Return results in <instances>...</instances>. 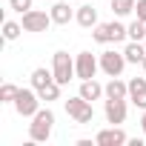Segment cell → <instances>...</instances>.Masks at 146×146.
Masks as SVG:
<instances>
[{"label": "cell", "instance_id": "obj_20", "mask_svg": "<svg viewBox=\"0 0 146 146\" xmlns=\"http://www.w3.org/2000/svg\"><path fill=\"white\" fill-rule=\"evenodd\" d=\"M17 86L15 83H3V86H0V100H3V103H15V98H17Z\"/></svg>", "mask_w": 146, "mask_h": 146}, {"label": "cell", "instance_id": "obj_13", "mask_svg": "<svg viewBox=\"0 0 146 146\" xmlns=\"http://www.w3.org/2000/svg\"><path fill=\"white\" fill-rule=\"evenodd\" d=\"M78 23H80L83 29H95V26H98V12H95L89 3L80 6V9H78Z\"/></svg>", "mask_w": 146, "mask_h": 146}, {"label": "cell", "instance_id": "obj_8", "mask_svg": "<svg viewBox=\"0 0 146 146\" xmlns=\"http://www.w3.org/2000/svg\"><path fill=\"white\" fill-rule=\"evenodd\" d=\"M52 23H54V20H52V15L37 12V9H29V12L23 15V29H26V32H46Z\"/></svg>", "mask_w": 146, "mask_h": 146}, {"label": "cell", "instance_id": "obj_2", "mask_svg": "<svg viewBox=\"0 0 146 146\" xmlns=\"http://www.w3.org/2000/svg\"><path fill=\"white\" fill-rule=\"evenodd\" d=\"M92 37H95L98 43H117V40L129 37V26H123V23H117V20H112V23H98L95 32H92Z\"/></svg>", "mask_w": 146, "mask_h": 146}, {"label": "cell", "instance_id": "obj_22", "mask_svg": "<svg viewBox=\"0 0 146 146\" xmlns=\"http://www.w3.org/2000/svg\"><path fill=\"white\" fill-rule=\"evenodd\" d=\"M137 92H146V80H143V78H132V80H129V98L137 95Z\"/></svg>", "mask_w": 146, "mask_h": 146}, {"label": "cell", "instance_id": "obj_14", "mask_svg": "<svg viewBox=\"0 0 146 146\" xmlns=\"http://www.w3.org/2000/svg\"><path fill=\"white\" fill-rule=\"evenodd\" d=\"M80 95H83L86 100H98L100 95H106V89H103V86L92 78V80H83V83H80Z\"/></svg>", "mask_w": 146, "mask_h": 146}, {"label": "cell", "instance_id": "obj_5", "mask_svg": "<svg viewBox=\"0 0 146 146\" xmlns=\"http://www.w3.org/2000/svg\"><path fill=\"white\" fill-rule=\"evenodd\" d=\"M52 72H54V80L60 86H66L75 75V60L69 57V52H54V63H52Z\"/></svg>", "mask_w": 146, "mask_h": 146}, {"label": "cell", "instance_id": "obj_9", "mask_svg": "<svg viewBox=\"0 0 146 146\" xmlns=\"http://www.w3.org/2000/svg\"><path fill=\"white\" fill-rule=\"evenodd\" d=\"M95 143H98V146H120V143H129V137H126V132H123V129L112 126V129H103V132H98Z\"/></svg>", "mask_w": 146, "mask_h": 146}, {"label": "cell", "instance_id": "obj_21", "mask_svg": "<svg viewBox=\"0 0 146 146\" xmlns=\"http://www.w3.org/2000/svg\"><path fill=\"white\" fill-rule=\"evenodd\" d=\"M129 37H132V40H143V37H146V23H143V20L129 23Z\"/></svg>", "mask_w": 146, "mask_h": 146}, {"label": "cell", "instance_id": "obj_11", "mask_svg": "<svg viewBox=\"0 0 146 146\" xmlns=\"http://www.w3.org/2000/svg\"><path fill=\"white\" fill-rule=\"evenodd\" d=\"M103 89H106V98H115V100H126V95H129V83H123L117 78H112Z\"/></svg>", "mask_w": 146, "mask_h": 146}, {"label": "cell", "instance_id": "obj_23", "mask_svg": "<svg viewBox=\"0 0 146 146\" xmlns=\"http://www.w3.org/2000/svg\"><path fill=\"white\" fill-rule=\"evenodd\" d=\"M9 6H12L15 12H20V15H26V12L32 9V0H9Z\"/></svg>", "mask_w": 146, "mask_h": 146}, {"label": "cell", "instance_id": "obj_4", "mask_svg": "<svg viewBox=\"0 0 146 146\" xmlns=\"http://www.w3.org/2000/svg\"><path fill=\"white\" fill-rule=\"evenodd\" d=\"M15 109H17L20 117H35L37 109H40V95H37V89H35V86H32V89H20L17 98H15Z\"/></svg>", "mask_w": 146, "mask_h": 146}, {"label": "cell", "instance_id": "obj_28", "mask_svg": "<svg viewBox=\"0 0 146 146\" xmlns=\"http://www.w3.org/2000/svg\"><path fill=\"white\" fill-rule=\"evenodd\" d=\"M143 46H146V37H143Z\"/></svg>", "mask_w": 146, "mask_h": 146}, {"label": "cell", "instance_id": "obj_7", "mask_svg": "<svg viewBox=\"0 0 146 146\" xmlns=\"http://www.w3.org/2000/svg\"><path fill=\"white\" fill-rule=\"evenodd\" d=\"M126 63H129V60H126L123 52H100V69L106 72L109 78H117Z\"/></svg>", "mask_w": 146, "mask_h": 146}, {"label": "cell", "instance_id": "obj_6", "mask_svg": "<svg viewBox=\"0 0 146 146\" xmlns=\"http://www.w3.org/2000/svg\"><path fill=\"white\" fill-rule=\"evenodd\" d=\"M98 66H100V60H95L92 52H80V54L75 57V75H78L80 80H92L95 72H98Z\"/></svg>", "mask_w": 146, "mask_h": 146}, {"label": "cell", "instance_id": "obj_16", "mask_svg": "<svg viewBox=\"0 0 146 146\" xmlns=\"http://www.w3.org/2000/svg\"><path fill=\"white\" fill-rule=\"evenodd\" d=\"M52 80H54V72H49V69H43V66L32 72V86H35V89H43V86L52 83Z\"/></svg>", "mask_w": 146, "mask_h": 146}, {"label": "cell", "instance_id": "obj_25", "mask_svg": "<svg viewBox=\"0 0 146 146\" xmlns=\"http://www.w3.org/2000/svg\"><path fill=\"white\" fill-rule=\"evenodd\" d=\"M132 103H135L137 109H146V92H137V95H132Z\"/></svg>", "mask_w": 146, "mask_h": 146}, {"label": "cell", "instance_id": "obj_26", "mask_svg": "<svg viewBox=\"0 0 146 146\" xmlns=\"http://www.w3.org/2000/svg\"><path fill=\"white\" fill-rule=\"evenodd\" d=\"M140 126H143V135H146V109H143V117H140Z\"/></svg>", "mask_w": 146, "mask_h": 146}, {"label": "cell", "instance_id": "obj_19", "mask_svg": "<svg viewBox=\"0 0 146 146\" xmlns=\"http://www.w3.org/2000/svg\"><path fill=\"white\" fill-rule=\"evenodd\" d=\"M20 32H23V23H15V20H6L3 23V37L6 40H17Z\"/></svg>", "mask_w": 146, "mask_h": 146}, {"label": "cell", "instance_id": "obj_18", "mask_svg": "<svg viewBox=\"0 0 146 146\" xmlns=\"http://www.w3.org/2000/svg\"><path fill=\"white\" fill-rule=\"evenodd\" d=\"M135 3L137 0H112V12L117 17H126L129 12H135Z\"/></svg>", "mask_w": 146, "mask_h": 146}, {"label": "cell", "instance_id": "obj_1", "mask_svg": "<svg viewBox=\"0 0 146 146\" xmlns=\"http://www.w3.org/2000/svg\"><path fill=\"white\" fill-rule=\"evenodd\" d=\"M52 126H54V112L52 109H37V115L32 117V126H29V137L35 143H43V140H49Z\"/></svg>", "mask_w": 146, "mask_h": 146}, {"label": "cell", "instance_id": "obj_12", "mask_svg": "<svg viewBox=\"0 0 146 146\" xmlns=\"http://www.w3.org/2000/svg\"><path fill=\"white\" fill-rule=\"evenodd\" d=\"M123 54H126L129 63H143V57H146V46H143V40H132V43L123 49Z\"/></svg>", "mask_w": 146, "mask_h": 146}, {"label": "cell", "instance_id": "obj_3", "mask_svg": "<svg viewBox=\"0 0 146 146\" xmlns=\"http://www.w3.org/2000/svg\"><path fill=\"white\" fill-rule=\"evenodd\" d=\"M66 115L75 120V123H92L95 117V109H92V100H86L83 95L78 98H69L66 100Z\"/></svg>", "mask_w": 146, "mask_h": 146}, {"label": "cell", "instance_id": "obj_15", "mask_svg": "<svg viewBox=\"0 0 146 146\" xmlns=\"http://www.w3.org/2000/svg\"><path fill=\"white\" fill-rule=\"evenodd\" d=\"M49 15H52V20H54V23H60V26H66V23L72 20V6H69V3H54Z\"/></svg>", "mask_w": 146, "mask_h": 146}, {"label": "cell", "instance_id": "obj_17", "mask_svg": "<svg viewBox=\"0 0 146 146\" xmlns=\"http://www.w3.org/2000/svg\"><path fill=\"white\" fill-rule=\"evenodd\" d=\"M37 95H40V100H46V103H49V100H57V98H60V83L52 80V83H46L43 89H37Z\"/></svg>", "mask_w": 146, "mask_h": 146}, {"label": "cell", "instance_id": "obj_27", "mask_svg": "<svg viewBox=\"0 0 146 146\" xmlns=\"http://www.w3.org/2000/svg\"><path fill=\"white\" fill-rule=\"evenodd\" d=\"M140 66H143V72H146V57H143V63H140Z\"/></svg>", "mask_w": 146, "mask_h": 146}, {"label": "cell", "instance_id": "obj_24", "mask_svg": "<svg viewBox=\"0 0 146 146\" xmlns=\"http://www.w3.org/2000/svg\"><path fill=\"white\" fill-rule=\"evenodd\" d=\"M135 12H137V20L146 23V0H137V3H135Z\"/></svg>", "mask_w": 146, "mask_h": 146}, {"label": "cell", "instance_id": "obj_10", "mask_svg": "<svg viewBox=\"0 0 146 146\" xmlns=\"http://www.w3.org/2000/svg\"><path fill=\"white\" fill-rule=\"evenodd\" d=\"M103 112H106V120H109L112 126H117V123L126 120V100H115V98H109Z\"/></svg>", "mask_w": 146, "mask_h": 146}]
</instances>
